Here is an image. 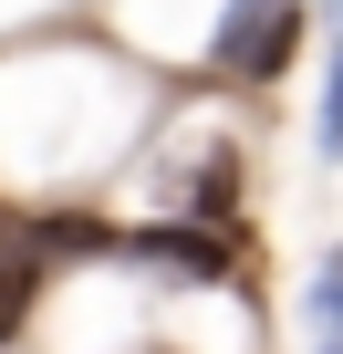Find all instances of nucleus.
<instances>
[{"label": "nucleus", "instance_id": "obj_1", "mask_svg": "<svg viewBox=\"0 0 343 354\" xmlns=\"http://www.w3.org/2000/svg\"><path fill=\"white\" fill-rule=\"evenodd\" d=\"M302 53V0H229L208 32V73L219 84H281Z\"/></svg>", "mask_w": 343, "mask_h": 354}, {"label": "nucleus", "instance_id": "obj_2", "mask_svg": "<svg viewBox=\"0 0 343 354\" xmlns=\"http://www.w3.org/2000/svg\"><path fill=\"white\" fill-rule=\"evenodd\" d=\"M73 250H115L135 271H166V281H239L229 240L219 230H63Z\"/></svg>", "mask_w": 343, "mask_h": 354}, {"label": "nucleus", "instance_id": "obj_3", "mask_svg": "<svg viewBox=\"0 0 343 354\" xmlns=\"http://www.w3.org/2000/svg\"><path fill=\"white\" fill-rule=\"evenodd\" d=\"M42 271H52V230H11V250H0V344L21 333V313H32Z\"/></svg>", "mask_w": 343, "mask_h": 354}, {"label": "nucleus", "instance_id": "obj_4", "mask_svg": "<svg viewBox=\"0 0 343 354\" xmlns=\"http://www.w3.org/2000/svg\"><path fill=\"white\" fill-rule=\"evenodd\" d=\"M302 313H312V323H322V333L343 344V250H333V261L312 271V292H302Z\"/></svg>", "mask_w": 343, "mask_h": 354}, {"label": "nucleus", "instance_id": "obj_5", "mask_svg": "<svg viewBox=\"0 0 343 354\" xmlns=\"http://www.w3.org/2000/svg\"><path fill=\"white\" fill-rule=\"evenodd\" d=\"M312 136H322V156H343V53L322 63V115H312Z\"/></svg>", "mask_w": 343, "mask_h": 354}, {"label": "nucleus", "instance_id": "obj_6", "mask_svg": "<svg viewBox=\"0 0 343 354\" xmlns=\"http://www.w3.org/2000/svg\"><path fill=\"white\" fill-rule=\"evenodd\" d=\"M229 177H239V167H229V156H208V167H198V188H188V198H198V209H229Z\"/></svg>", "mask_w": 343, "mask_h": 354}, {"label": "nucleus", "instance_id": "obj_7", "mask_svg": "<svg viewBox=\"0 0 343 354\" xmlns=\"http://www.w3.org/2000/svg\"><path fill=\"white\" fill-rule=\"evenodd\" d=\"M322 354H343V344H322Z\"/></svg>", "mask_w": 343, "mask_h": 354}]
</instances>
